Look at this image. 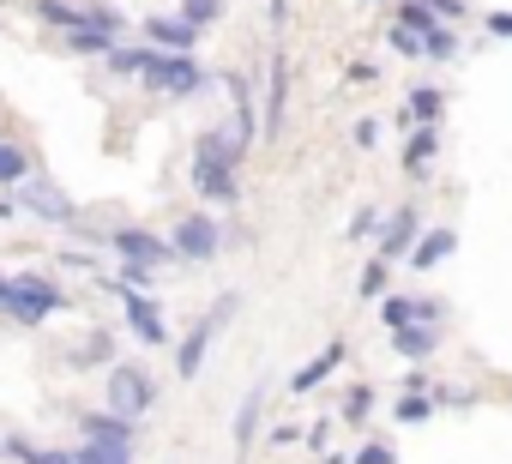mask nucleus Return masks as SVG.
Returning <instances> with one entry per match:
<instances>
[{
	"mask_svg": "<svg viewBox=\"0 0 512 464\" xmlns=\"http://www.w3.org/2000/svg\"><path fill=\"white\" fill-rule=\"evenodd\" d=\"M392 350L404 362H428L440 350V326H392Z\"/></svg>",
	"mask_w": 512,
	"mask_h": 464,
	"instance_id": "nucleus-17",
	"label": "nucleus"
},
{
	"mask_svg": "<svg viewBox=\"0 0 512 464\" xmlns=\"http://www.w3.org/2000/svg\"><path fill=\"white\" fill-rule=\"evenodd\" d=\"M434 157H440V127H410V139H404V175L410 181H428L434 175Z\"/></svg>",
	"mask_w": 512,
	"mask_h": 464,
	"instance_id": "nucleus-12",
	"label": "nucleus"
},
{
	"mask_svg": "<svg viewBox=\"0 0 512 464\" xmlns=\"http://www.w3.org/2000/svg\"><path fill=\"white\" fill-rule=\"evenodd\" d=\"M374 229H380V211H374V205H362V211L350 217V236H374Z\"/></svg>",
	"mask_w": 512,
	"mask_h": 464,
	"instance_id": "nucleus-37",
	"label": "nucleus"
},
{
	"mask_svg": "<svg viewBox=\"0 0 512 464\" xmlns=\"http://www.w3.org/2000/svg\"><path fill=\"white\" fill-rule=\"evenodd\" d=\"M241 157H247V145L235 133H199V145H193V187H199L205 205H241V181H235Z\"/></svg>",
	"mask_w": 512,
	"mask_h": 464,
	"instance_id": "nucleus-1",
	"label": "nucleus"
},
{
	"mask_svg": "<svg viewBox=\"0 0 512 464\" xmlns=\"http://www.w3.org/2000/svg\"><path fill=\"white\" fill-rule=\"evenodd\" d=\"M181 25H193V31H211L217 19H223V0H181V13H175Z\"/></svg>",
	"mask_w": 512,
	"mask_h": 464,
	"instance_id": "nucleus-27",
	"label": "nucleus"
},
{
	"mask_svg": "<svg viewBox=\"0 0 512 464\" xmlns=\"http://www.w3.org/2000/svg\"><path fill=\"white\" fill-rule=\"evenodd\" d=\"M223 85H229V97H235V139L241 145H253V139H260V115H253V97H247V79L241 73H223Z\"/></svg>",
	"mask_w": 512,
	"mask_h": 464,
	"instance_id": "nucleus-18",
	"label": "nucleus"
},
{
	"mask_svg": "<svg viewBox=\"0 0 512 464\" xmlns=\"http://www.w3.org/2000/svg\"><path fill=\"white\" fill-rule=\"evenodd\" d=\"M488 19V37H512V13H482Z\"/></svg>",
	"mask_w": 512,
	"mask_h": 464,
	"instance_id": "nucleus-41",
	"label": "nucleus"
},
{
	"mask_svg": "<svg viewBox=\"0 0 512 464\" xmlns=\"http://www.w3.org/2000/svg\"><path fill=\"white\" fill-rule=\"evenodd\" d=\"M344 356H350V344H326V350H320L308 368H296V380H290V386H296V392H314V386H320V380H326V374L344 362Z\"/></svg>",
	"mask_w": 512,
	"mask_h": 464,
	"instance_id": "nucleus-22",
	"label": "nucleus"
},
{
	"mask_svg": "<svg viewBox=\"0 0 512 464\" xmlns=\"http://www.w3.org/2000/svg\"><path fill=\"white\" fill-rule=\"evenodd\" d=\"M434 410H440V398H434L428 386H410V392H404V398L392 404V416H398V422H428Z\"/></svg>",
	"mask_w": 512,
	"mask_h": 464,
	"instance_id": "nucleus-25",
	"label": "nucleus"
},
{
	"mask_svg": "<svg viewBox=\"0 0 512 464\" xmlns=\"http://www.w3.org/2000/svg\"><path fill=\"white\" fill-rule=\"evenodd\" d=\"M344 79H350V85H368V79H374V61H350Z\"/></svg>",
	"mask_w": 512,
	"mask_h": 464,
	"instance_id": "nucleus-40",
	"label": "nucleus"
},
{
	"mask_svg": "<svg viewBox=\"0 0 512 464\" xmlns=\"http://www.w3.org/2000/svg\"><path fill=\"white\" fill-rule=\"evenodd\" d=\"M428 13H434L440 25H452V19H464V0H428Z\"/></svg>",
	"mask_w": 512,
	"mask_h": 464,
	"instance_id": "nucleus-38",
	"label": "nucleus"
},
{
	"mask_svg": "<svg viewBox=\"0 0 512 464\" xmlns=\"http://www.w3.org/2000/svg\"><path fill=\"white\" fill-rule=\"evenodd\" d=\"M19 205H31V211H37L43 223H79V205H73V199H67L61 187H49V181H37V187H31V193H25Z\"/></svg>",
	"mask_w": 512,
	"mask_h": 464,
	"instance_id": "nucleus-14",
	"label": "nucleus"
},
{
	"mask_svg": "<svg viewBox=\"0 0 512 464\" xmlns=\"http://www.w3.org/2000/svg\"><path fill=\"white\" fill-rule=\"evenodd\" d=\"M217 248H223V229H217V217H205V211H187V217L169 229V254H175V260H217Z\"/></svg>",
	"mask_w": 512,
	"mask_h": 464,
	"instance_id": "nucleus-6",
	"label": "nucleus"
},
{
	"mask_svg": "<svg viewBox=\"0 0 512 464\" xmlns=\"http://www.w3.org/2000/svg\"><path fill=\"white\" fill-rule=\"evenodd\" d=\"M356 290H362V302H380V296H386V260H380V254L362 266V284H356Z\"/></svg>",
	"mask_w": 512,
	"mask_h": 464,
	"instance_id": "nucleus-33",
	"label": "nucleus"
},
{
	"mask_svg": "<svg viewBox=\"0 0 512 464\" xmlns=\"http://www.w3.org/2000/svg\"><path fill=\"white\" fill-rule=\"evenodd\" d=\"M139 79H145V91H163V97H193V91H205V67H199L193 55H169V49H151L145 67H139Z\"/></svg>",
	"mask_w": 512,
	"mask_h": 464,
	"instance_id": "nucleus-5",
	"label": "nucleus"
},
{
	"mask_svg": "<svg viewBox=\"0 0 512 464\" xmlns=\"http://www.w3.org/2000/svg\"><path fill=\"white\" fill-rule=\"evenodd\" d=\"M398 452H392V440H362V452L350 458V464H392Z\"/></svg>",
	"mask_w": 512,
	"mask_h": 464,
	"instance_id": "nucleus-35",
	"label": "nucleus"
},
{
	"mask_svg": "<svg viewBox=\"0 0 512 464\" xmlns=\"http://www.w3.org/2000/svg\"><path fill=\"white\" fill-rule=\"evenodd\" d=\"M121 308H127V326H133V338H139V344H151V350H163V344H169L163 308H157L145 290H121Z\"/></svg>",
	"mask_w": 512,
	"mask_h": 464,
	"instance_id": "nucleus-9",
	"label": "nucleus"
},
{
	"mask_svg": "<svg viewBox=\"0 0 512 464\" xmlns=\"http://www.w3.org/2000/svg\"><path fill=\"white\" fill-rule=\"evenodd\" d=\"M145 43H151V49H169V55H193L199 31H193V25H181V19L151 13V19H145Z\"/></svg>",
	"mask_w": 512,
	"mask_h": 464,
	"instance_id": "nucleus-13",
	"label": "nucleus"
},
{
	"mask_svg": "<svg viewBox=\"0 0 512 464\" xmlns=\"http://www.w3.org/2000/svg\"><path fill=\"white\" fill-rule=\"evenodd\" d=\"M284 19H290V0H272V31H284Z\"/></svg>",
	"mask_w": 512,
	"mask_h": 464,
	"instance_id": "nucleus-42",
	"label": "nucleus"
},
{
	"mask_svg": "<svg viewBox=\"0 0 512 464\" xmlns=\"http://www.w3.org/2000/svg\"><path fill=\"white\" fill-rule=\"evenodd\" d=\"M260 416H266V392H247L241 410H235V446H241V452L260 440Z\"/></svg>",
	"mask_w": 512,
	"mask_h": 464,
	"instance_id": "nucleus-23",
	"label": "nucleus"
},
{
	"mask_svg": "<svg viewBox=\"0 0 512 464\" xmlns=\"http://www.w3.org/2000/svg\"><path fill=\"white\" fill-rule=\"evenodd\" d=\"M416 223H422V211H416V205H398V211L380 223V260H386V266L410 254V242H416Z\"/></svg>",
	"mask_w": 512,
	"mask_h": 464,
	"instance_id": "nucleus-11",
	"label": "nucleus"
},
{
	"mask_svg": "<svg viewBox=\"0 0 512 464\" xmlns=\"http://www.w3.org/2000/svg\"><path fill=\"white\" fill-rule=\"evenodd\" d=\"M31 151L19 145V139H7V133H0V187H19V181H31Z\"/></svg>",
	"mask_w": 512,
	"mask_h": 464,
	"instance_id": "nucleus-21",
	"label": "nucleus"
},
{
	"mask_svg": "<svg viewBox=\"0 0 512 464\" xmlns=\"http://www.w3.org/2000/svg\"><path fill=\"white\" fill-rule=\"evenodd\" d=\"M368 416H374V386H350V392H344V422L362 428Z\"/></svg>",
	"mask_w": 512,
	"mask_h": 464,
	"instance_id": "nucleus-29",
	"label": "nucleus"
},
{
	"mask_svg": "<svg viewBox=\"0 0 512 464\" xmlns=\"http://www.w3.org/2000/svg\"><path fill=\"white\" fill-rule=\"evenodd\" d=\"M97 362H115V338H109V332H97V338L73 356V368H97Z\"/></svg>",
	"mask_w": 512,
	"mask_h": 464,
	"instance_id": "nucleus-34",
	"label": "nucleus"
},
{
	"mask_svg": "<svg viewBox=\"0 0 512 464\" xmlns=\"http://www.w3.org/2000/svg\"><path fill=\"white\" fill-rule=\"evenodd\" d=\"M266 79H272V91H266V133H278L284 127V109H290V55H272Z\"/></svg>",
	"mask_w": 512,
	"mask_h": 464,
	"instance_id": "nucleus-16",
	"label": "nucleus"
},
{
	"mask_svg": "<svg viewBox=\"0 0 512 464\" xmlns=\"http://www.w3.org/2000/svg\"><path fill=\"white\" fill-rule=\"evenodd\" d=\"M356 145L374 151V145H380V121H356Z\"/></svg>",
	"mask_w": 512,
	"mask_h": 464,
	"instance_id": "nucleus-39",
	"label": "nucleus"
},
{
	"mask_svg": "<svg viewBox=\"0 0 512 464\" xmlns=\"http://www.w3.org/2000/svg\"><path fill=\"white\" fill-rule=\"evenodd\" d=\"M145 55H151V43H145V49H109L103 61H109V73H127V79H139V67H145Z\"/></svg>",
	"mask_w": 512,
	"mask_h": 464,
	"instance_id": "nucleus-32",
	"label": "nucleus"
},
{
	"mask_svg": "<svg viewBox=\"0 0 512 464\" xmlns=\"http://www.w3.org/2000/svg\"><path fill=\"white\" fill-rule=\"evenodd\" d=\"M73 458H79V464H133V446H115V440H85V446H73Z\"/></svg>",
	"mask_w": 512,
	"mask_h": 464,
	"instance_id": "nucleus-26",
	"label": "nucleus"
},
{
	"mask_svg": "<svg viewBox=\"0 0 512 464\" xmlns=\"http://www.w3.org/2000/svg\"><path fill=\"white\" fill-rule=\"evenodd\" d=\"M452 248H458V229H446V223H440V229H428V236H416V242H410V254H404V260H410L416 272H434Z\"/></svg>",
	"mask_w": 512,
	"mask_h": 464,
	"instance_id": "nucleus-15",
	"label": "nucleus"
},
{
	"mask_svg": "<svg viewBox=\"0 0 512 464\" xmlns=\"http://www.w3.org/2000/svg\"><path fill=\"white\" fill-rule=\"evenodd\" d=\"M79 428H85V440H115V446H133V422H127V416H115V410H91Z\"/></svg>",
	"mask_w": 512,
	"mask_h": 464,
	"instance_id": "nucleus-20",
	"label": "nucleus"
},
{
	"mask_svg": "<svg viewBox=\"0 0 512 464\" xmlns=\"http://www.w3.org/2000/svg\"><path fill=\"white\" fill-rule=\"evenodd\" d=\"M380 320H386V332L392 326H440L446 308L434 296H380Z\"/></svg>",
	"mask_w": 512,
	"mask_h": 464,
	"instance_id": "nucleus-10",
	"label": "nucleus"
},
{
	"mask_svg": "<svg viewBox=\"0 0 512 464\" xmlns=\"http://www.w3.org/2000/svg\"><path fill=\"white\" fill-rule=\"evenodd\" d=\"M404 115H410V127H440V115H446V97H440L434 85H416V91L404 97Z\"/></svg>",
	"mask_w": 512,
	"mask_h": 464,
	"instance_id": "nucleus-19",
	"label": "nucleus"
},
{
	"mask_svg": "<svg viewBox=\"0 0 512 464\" xmlns=\"http://www.w3.org/2000/svg\"><path fill=\"white\" fill-rule=\"evenodd\" d=\"M235 302H241V296H217V302H211V314H205V320H199V326H193V332L181 338V350H175V368H181V380H193V374L205 368V350H211V332H217V326H223V320L235 314Z\"/></svg>",
	"mask_w": 512,
	"mask_h": 464,
	"instance_id": "nucleus-7",
	"label": "nucleus"
},
{
	"mask_svg": "<svg viewBox=\"0 0 512 464\" xmlns=\"http://www.w3.org/2000/svg\"><path fill=\"white\" fill-rule=\"evenodd\" d=\"M37 19L55 25V31H109V37L127 31V19L109 0H37Z\"/></svg>",
	"mask_w": 512,
	"mask_h": 464,
	"instance_id": "nucleus-4",
	"label": "nucleus"
},
{
	"mask_svg": "<svg viewBox=\"0 0 512 464\" xmlns=\"http://www.w3.org/2000/svg\"><path fill=\"white\" fill-rule=\"evenodd\" d=\"M67 308V290L55 284V278H43V272H19L13 284H7V308L0 314H13L19 326H43V320H55Z\"/></svg>",
	"mask_w": 512,
	"mask_h": 464,
	"instance_id": "nucleus-2",
	"label": "nucleus"
},
{
	"mask_svg": "<svg viewBox=\"0 0 512 464\" xmlns=\"http://www.w3.org/2000/svg\"><path fill=\"white\" fill-rule=\"evenodd\" d=\"M67 49H73V55H109L115 37H109V31H67Z\"/></svg>",
	"mask_w": 512,
	"mask_h": 464,
	"instance_id": "nucleus-31",
	"label": "nucleus"
},
{
	"mask_svg": "<svg viewBox=\"0 0 512 464\" xmlns=\"http://www.w3.org/2000/svg\"><path fill=\"white\" fill-rule=\"evenodd\" d=\"M0 452H7V458H19V464H79L73 452H61V446H31V440H7V446H0Z\"/></svg>",
	"mask_w": 512,
	"mask_h": 464,
	"instance_id": "nucleus-24",
	"label": "nucleus"
},
{
	"mask_svg": "<svg viewBox=\"0 0 512 464\" xmlns=\"http://www.w3.org/2000/svg\"><path fill=\"white\" fill-rule=\"evenodd\" d=\"M109 248L121 254V266H145V272H157L163 260H175L169 242L151 236V229H109Z\"/></svg>",
	"mask_w": 512,
	"mask_h": 464,
	"instance_id": "nucleus-8",
	"label": "nucleus"
},
{
	"mask_svg": "<svg viewBox=\"0 0 512 464\" xmlns=\"http://www.w3.org/2000/svg\"><path fill=\"white\" fill-rule=\"evenodd\" d=\"M103 410H115V416H127V422L151 416V410H157V380H151V368L115 362L109 380H103Z\"/></svg>",
	"mask_w": 512,
	"mask_h": 464,
	"instance_id": "nucleus-3",
	"label": "nucleus"
},
{
	"mask_svg": "<svg viewBox=\"0 0 512 464\" xmlns=\"http://www.w3.org/2000/svg\"><path fill=\"white\" fill-rule=\"evenodd\" d=\"M326 464H350V458H344V452H326Z\"/></svg>",
	"mask_w": 512,
	"mask_h": 464,
	"instance_id": "nucleus-43",
	"label": "nucleus"
},
{
	"mask_svg": "<svg viewBox=\"0 0 512 464\" xmlns=\"http://www.w3.org/2000/svg\"><path fill=\"white\" fill-rule=\"evenodd\" d=\"M7 284H13V278H0V308H7Z\"/></svg>",
	"mask_w": 512,
	"mask_h": 464,
	"instance_id": "nucleus-44",
	"label": "nucleus"
},
{
	"mask_svg": "<svg viewBox=\"0 0 512 464\" xmlns=\"http://www.w3.org/2000/svg\"><path fill=\"white\" fill-rule=\"evenodd\" d=\"M392 49H398V55H410V61H428V55H422V37H416V31H404V25H392Z\"/></svg>",
	"mask_w": 512,
	"mask_h": 464,
	"instance_id": "nucleus-36",
	"label": "nucleus"
},
{
	"mask_svg": "<svg viewBox=\"0 0 512 464\" xmlns=\"http://www.w3.org/2000/svg\"><path fill=\"white\" fill-rule=\"evenodd\" d=\"M392 25H404V31H416V37H422V31H434L440 19L428 13V0H404V7H398V19H392Z\"/></svg>",
	"mask_w": 512,
	"mask_h": 464,
	"instance_id": "nucleus-30",
	"label": "nucleus"
},
{
	"mask_svg": "<svg viewBox=\"0 0 512 464\" xmlns=\"http://www.w3.org/2000/svg\"><path fill=\"white\" fill-rule=\"evenodd\" d=\"M422 55H428V61H458V37H452V25L422 31Z\"/></svg>",
	"mask_w": 512,
	"mask_h": 464,
	"instance_id": "nucleus-28",
	"label": "nucleus"
}]
</instances>
